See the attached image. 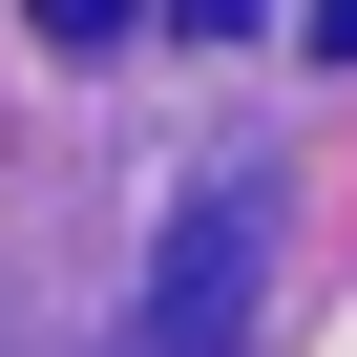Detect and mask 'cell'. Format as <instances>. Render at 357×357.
<instances>
[{"mask_svg": "<svg viewBox=\"0 0 357 357\" xmlns=\"http://www.w3.org/2000/svg\"><path fill=\"white\" fill-rule=\"evenodd\" d=\"M22 22H43V43L84 63V43H126V22H147V0H22Z\"/></svg>", "mask_w": 357, "mask_h": 357, "instance_id": "2", "label": "cell"}, {"mask_svg": "<svg viewBox=\"0 0 357 357\" xmlns=\"http://www.w3.org/2000/svg\"><path fill=\"white\" fill-rule=\"evenodd\" d=\"M252 273H273V168H211V190L168 211V252H147L126 357H252Z\"/></svg>", "mask_w": 357, "mask_h": 357, "instance_id": "1", "label": "cell"}, {"mask_svg": "<svg viewBox=\"0 0 357 357\" xmlns=\"http://www.w3.org/2000/svg\"><path fill=\"white\" fill-rule=\"evenodd\" d=\"M315 63H357V0H315Z\"/></svg>", "mask_w": 357, "mask_h": 357, "instance_id": "3", "label": "cell"}]
</instances>
